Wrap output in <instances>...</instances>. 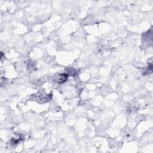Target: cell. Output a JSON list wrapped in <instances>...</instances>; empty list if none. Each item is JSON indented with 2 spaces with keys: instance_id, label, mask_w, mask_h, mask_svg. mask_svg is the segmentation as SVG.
I'll return each mask as SVG.
<instances>
[{
  "instance_id": "cell-1",
  "label": "cell",
  "mask_w": 153,
  "mask_h": 153,
  "mask_svg": "<svg viewBox=\"0 0 153 153\" xmlns=\"http://www.w3.org/2000/svg\"><path fill=\"white\" fill-rule=\"evenodd\" d=\"M68 77V75L67 74H59L55 76L54 81L58 83H62L65 82Z\"/></svg>"
}]
</instances>
